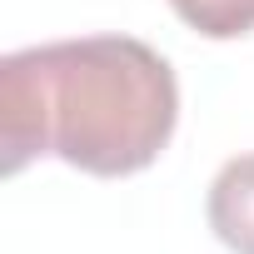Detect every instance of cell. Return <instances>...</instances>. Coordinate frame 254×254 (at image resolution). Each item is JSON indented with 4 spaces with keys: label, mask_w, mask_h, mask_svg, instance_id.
Instances as JSON below:
<instances>
[{
    "label": "cell",
    "mask_w": 254,
    "mask_h": 254,
    "mask_svg": "<svg viewBox=\"0 0 254 254\" xmlns=\"http://www.w3.org/2000/svg\"><path fill=\"white\" fill-rule=\"evenodd\" d=\"M180 90L160 50L135 35H85L15 50L0 65L5 175L60 155L85 175H135L175 135Z\"/></svg>",
    "instance_id": "6da1fadb"
},
{
    "label": "cell",
    "mask_w": 254,
    "mask_h": 254,
    "mask_svg": "<svg viewBox=\"0 0 254 254\" xmlns=\"http://www.w3.org/2000/svg\"><path fill=\"white\" fill-rule=\"evenodd\" d=\"M209 229L234 254H254V155H239L214 175V185H209Z\"/></svg>",
    "instance_id": "7a4b0ae2"
},
{
    "label": "cell",
    "mask_w": 254,
    "mask_h": 254,
    "mask_svg": "<svg viewBox=\"0 0 254 254\" xmlns=\"http://www.w3.org/2000/svg\"><path fill=\"white\" fill-rule=\"evenodd\" d=\"M170 5L190 30L209 40H234L254 30V0H170Z\"/></svg>",
    "instance_id": "3957f363"
}]
</instances>
